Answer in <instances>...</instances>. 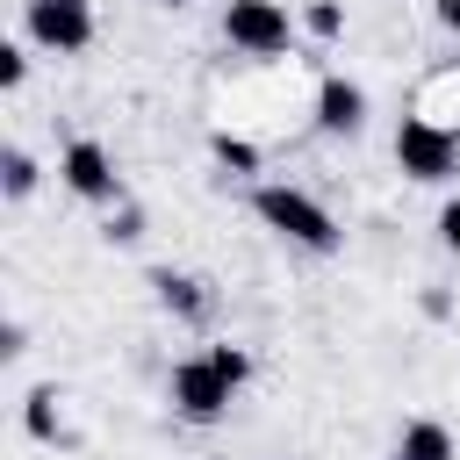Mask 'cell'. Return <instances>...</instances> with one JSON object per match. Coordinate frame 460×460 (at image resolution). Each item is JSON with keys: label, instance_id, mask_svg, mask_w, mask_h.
I'll return each mask as SVG.
<instances>
[{"label": "cell", "instance_id": "cell-1", "mask_svg": "<svg viewBox=\"0 0 460 460\" xmlns=\"http://www.w3.org/2000/svg\"><path fill=\"white\" fill-rule=\"evenodd\" d=\"M252 208H259V223L266 230H280L288 244H309V252H338V223H331V208L316 201V194H302V187H259L252 194Z\"/></svg>", "mask_w": 460, "mask_h": 460}, {"label": "cell", "instance_id": "cell-2", "mask_svg": "<svg viewBox=\"0 0 460 460\" xmlns=\"http://www.w3.org/2000/svg\"><path fill=\"white\" fill-rule=\"evenodd\" d=\"M395 165H402L410 180L438 187V180L460 172V137L438 129V122H424V115H402V129H395Z\"/></svg>", "mask_w": 460, "mask_h": 460}, {"label": "cell", "instance_id": "cell-3", "mask_svg": "<svg viewBox=\"0 0 460 460\" xmlns=\"http://www.w3.org/2000/svg\"><path fill=\"white\" fill-rule=\"evenodd\" d=\"M165 395H172V410L187 417V424H216L230 402H237V381L201 352V359H180L172 367V381H165Z\"/></svg>", "mask_w": 460, "mask_h": 460}, {"label": "cell", "instance_id": "cell-4", "mask_svg": "<svg viewBox=\"0 0 460 460\" xmlns=\"http://www.w3.org/2000/svg\"><path fill=\"white\" fill-rule=\"evenodd\" d=\"M22 29H29V43L72 58V50L93 43V0H29L22 7Z\"/></svg>", "mask_w": 460, "mask_h": 460}, {"label": "cell", "instance_id": "cell-5", "mask_svg": "<svg viewBox=\"0 0 460 460\" xmlns=\"http://www.w3.org/2000/svg\"><path fill=\"white\" fill-rule=\"evenodd\" d=\"M223 36L252 58H280L288 50V7L280 0H230L223 7Z\"/></svg>", "mask_w": 460, "mask_h": 460}, {"label": "cell", "instance_id": "cell-6", "mask_svg": "<svg viewBox=\"0 0 460 460\" xmlns=\"http://www.w3.org/2000/svg\"><path fill=\"white\" fill-rule=\"evenodd\" d=\"M58 180H65L79 201H108V194H115V165H108V151H101L93 137L65 144V158H58Z\"/></svg>", "mask_w": 460, "mask_h": 460}, {"label": "cell", "instance_id": "cell-7", "mask_svg": "<svg viewBox=\"0 0 460 460\" xmlns=\"http://www.w3.org/2000/svg\"><path fill=\"white\" fill-rule=\"evenodd\" d=\"M359 122H367V86H352V79H323V86H316V129L352 137Z\"/></svg>", "mask_w": 460, "mask_h": 460}, {"label": "cell", "instance_id": "cell-8", "mask_svg": "<svg viewBox=\"0 0 460 460\" xmlns=\"http://www.w3.org/2000/svg\"><path fill=\"white\" fill-rule=\"evenodd\" d=\"M395 453H402V460H453V431L431 424V417H417V424H402Z\"/></svg>", "mask_w": 460, "mask_h": 460}, {"label": "cell", "instance_id": "cell-9", "mask_svg": "<svg viewBox=\"0 0 460 460\" xmlns=\"http://www.w3.org/2000/svg\"><path fill=\"white\" fill-rule=\"evenodd\" d=\"M158 302H165L172 316H201V309H208L201 280H187V273H158Z\"/></svg>", "mask_w": 460, "mask_h": 460}, {"label": "cell", "instance_id": "cell-10", "mask_svg": "<svg viewBox=\"0 0 460 460\" xmlns=\"http://www.w3.org/2000/svg\"><path fill=\"white\" fill-rule=\"evenodd\" d=\"M0 187H7V201H22V194L36 187V158H29V151H7V158H0Z\"/></svg>", "mask_w": 460, "mask_h": 460}, {"label": "cell", "instance_id": "cell-11", "mask_svg": "<svg viewBox=\"0 0 460 460\" xmlns=\"http://www.w3.org/2000/svg\"><path fill=\"white\" fill-rule=\"evenodd\" d=\"M302 29H309V36H338V29H345V14H338V0H309V14H302Z\"/></svg>", "mask_w": 460, "mask_h": 460}, {"label": "cell", "instance_id": "cell-12", "mask_svg": "<svg viewBox=\"0 0 460 460\" xmlns=\"http://www.w3.org/2000/svg\"><path fill=\"white\" fill-rule=\"evenodd\" d=\"M22 79H29V50H22V43H0V86L14 93Z\"/></svg>", "mask_w": 460, "mask_h": 460}, {"label": "cell", "instance_id": "cell-13", "mask_svg": "<svg viewBox=\"0 0 460 460\" xmlns=\"http://www.w3.org/2000/svg\"><path fill=\"white\" fill-rule=\"evenodd\" d=\"M216 158H223V165H237V172H252V165H259V151H252L244 137H216Z\"/></svg>", "mask_w": 460, "mask_h": 460}, {"label": "cell", "instance_id": "cell-14", "mask_svg": "<svg viewBox=\"0 0 460 460\" xmlns=\"http://www.w3.org/2000/svg\"><path fill=\"white\" fill-rule=\"evenodd\" d=\"M50 402H58L50 388H36V395H29V431H36V438H50Z\"/></svg>", "mask_w": 460, "mask_h": 460}, {"label": "cell", "instance_id": "cell-15", "mask_svg": "<svg viewBox=\"0 0 460 460\" xmlns=\"http://www.w3.org/2000/svg\"><path fill=\"white\" fill-rule=\"evenodd\" d=\"M438 237H446V252L460 259V194H453V201L438 208Z\"/></svg>", "mask_w": 460, "mask_h": 460}, {"label": "cell", "instance_id": "cell-16", "mask_svg": "<svg viewBox=\"0 0 460 460\" xmlns=\"http://www.w3.org/2000/svg\"><path fill=\"white\" fill-rule=\"evenodd\" d=\"M438 22H446V29L460 36V0H438Z\"/></svg>", "mask_w": 460, "mask_h": 460}, {"label": "cell", "instance_id": "cell-17", "mask_svg": "<svg viewBox=\"0 0 460 460\" xmlns=\"http://www.w3.org/2000/svg\"><path fill=\"white\" fill-rule=\"evenodd\" d=\"M165 7H187V0H165Z\"/></svg>", "mask_w": 460, "mask_h": 460}, {"label": "cell", "instance_id": "cell-18", "mask_svg": "<svg viewBox=\"0 0 460 460\" xmlns=\"http://www.w3.org/2000/svg\"><path fill=\"white\" fill-rule=\"evenodd\" d=\"M395 460H402V453H395Z\"/></svg>", "mask_w": 460, "mask_h": 460}]
</instances>
